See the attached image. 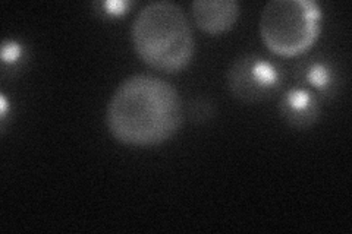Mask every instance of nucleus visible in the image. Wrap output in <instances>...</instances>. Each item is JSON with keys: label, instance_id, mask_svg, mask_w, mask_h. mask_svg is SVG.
Returning <instances> with one entry per match:
<instances>
[{"label": "nucleus", "instance_id": "nucleus-1", "mask_svg": "<svg viewBox=\"0 0 352 234\" xmlns=\"http://www.w3.org/2000/svg\"><path fill=\"white\" fill-rule=\"evenodd\" d=\"M184 119L182 100L169 82L151 75H132L107 104L109 132L120 143L150 147L172 138Z\"/></svg>", "mask_w": 352, "mask_h": 234}, {"label": "nucleus", "instance_id": "nucleus-2", "mask_svg": "<svg viewBox=\"0 0 352 234\" xmlns=\"http://www.w3.org/2000/svg\"><path fill=\"white\" fill-rule=\"evenodd\" d=\"M132 44L150 68L173 73L188 65L195 40L184 9L173 2L147 3L132 22Z\"/></svg>", "mask_w": 352, "mask_h": 234}, {"label": "nucleus", "instance_id": "nucleus-3", "mask_svg": "<svg viewBox=\"0 0 352 234\" xmlns=\"http://www.w3.org/2000/svg\"><path fill=\"white\" fill-rule=\"evenodd\" d=\"M322 30V9L313 0H272L263 8L260 36L278 56L292 58L310 50Z\"/></svg>", "mask_w": 352, "mask_h": 234}, {"label": "nucleus", "instance_id": "nucleus-4", "mask_svg": "<svg viewBox=\"0 0 352 234\" xmlns=\"http://www.w3.org/2000/svg\"><path fill=\"white\" fill-rule=\"evenodd\" d=\"M228 84L235 97L254 103L272 97L279 90L282 75L276 66L260 56L244 54L229 68Z\"/></svg>", "mask_w": 352, "mask_h": 234}, {"label": "nucleus", "instance_id": "nucleus-5", "mask_svg": "<svg viewBox=\"0 0 352 234\" xmlns=\"http://www.w3.org/2000/svg\"><path fill=\"white\" fill-rule=\"evenodd\" d=\"M192 15L195 24L204 32L219 36L236 24L239 3L236 0H195Z\"/></svg>", "mask_w": 352, "mask_h": 234}, {"label": "nucleus", "instance_id": "nucleus-6", "mask_svg": "<svg viewBox=\"0 0 352 234\" xmlns=\"http://www.w3.org/2000/svg\"><path fill=\"white\" fill-rule=\"evenodd\" d=\"M280 113L292 126L307 128L318 119L320 107L313 93L304 88H295L282 98Z\"/></svg>", "mask_w": 352, "mask_h": 234}, {"label": "nucleus", "instance_id": "nucleus-7", "mask_svg": "<svg viewBox=\"0 0 352 234\" xmlns=\"http://www.w3.org/2000/svg\"><path fill=\"white\" fill-rule=\"evenodd\" d=\"M307 78H308V81H310L317 88L326 86L330 81V75L323 65H314L313 68H310V71H308Z\"/></svg>", "mask_w": 352, "mask_h": 234}, {"label": "nucleus", "instance_id": "nucleus-8", "mask_svg": "<svg viewBox=\"0 0 352 234\" xmlns=\"http://www.w3.org/2000/svg\"><path fill=\"white\" fill-rule=\"evenodd\" d=\"M21 54V49L16 43L14 41H3V46H2V59L5 63H10L14 62L18 56Z\"/></svg>", "mask_w": 352, "mask_h": 234}, {"label": "nucleus", "instance_id": "nucleus-9", "mask_svg": "<svg viewBox=\"0 0 352 234\" xmlns=\"http://www.w3.org/2000/svg\"><path fill=\"white\" fill-rule=\"evenodd\" d=\"M128 6H131V3L122 2V0H118V2H116V0H110V2H104V9L107 10L109 14H112V15L124 14L125 9Z\"/></svg>", "mask_w": 352, "mask_h": 234}, {"label": "nucleus", "instance_id": "nucleus-10", "mask_svg": "<svg viewBox=\"0 0 352 234\" xmlns=\"http://www.w3.org/2000/svg\"><path fill=\"white\" fill-rule=\"evenodd\" d=\"M0 102H2V115H5V110H6V102H5V97L0 98Z\"/></svg>", "mask_w": 352, "mask_h": 234}]
</instances>
